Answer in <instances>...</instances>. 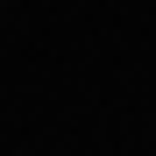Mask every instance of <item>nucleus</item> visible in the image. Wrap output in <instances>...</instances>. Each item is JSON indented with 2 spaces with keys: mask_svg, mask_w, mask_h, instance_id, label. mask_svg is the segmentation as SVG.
<instances>
[]
</instances>
